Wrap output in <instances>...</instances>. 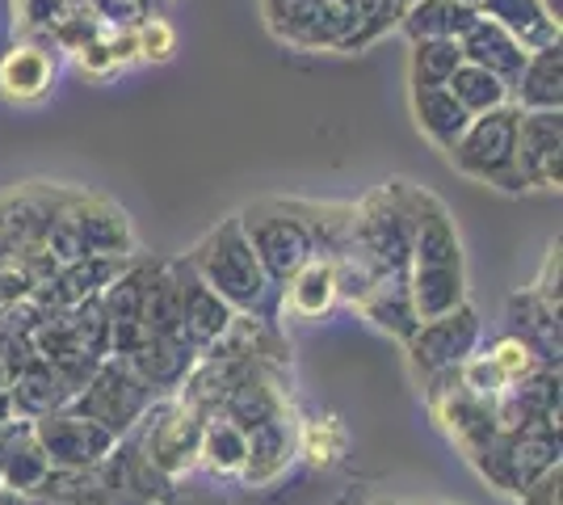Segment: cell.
<instances>
[{
  "label": "cell",
  "mask_w": 563,
  "mask_h": 505,
  "mask_svg": "<svg viewBox=\"0 0 563 505\" xmlns=\"http://www.w3.org/2000/svg\"><path fill=\"white\" fill-rule=\"evenodd\" d=\"M399 211L412 219V262H408V295L417 320L454 312L467 304V270H463V244L450 223L446 207L424 190H412L408 182L387 186Z\"/></svg>",
  "instance_id": "1"
},
{
  "label": "cell",
  "mask_w": 563,
  "mask_h": 505,
  "mask_svg": "<svg viewBox=\"0 0 563 505\" xmlns=\"http://www.w3.org/2000/svg\"><path fill=\"white\" fill-rule=\"evenodd\" d=\"M189 270L207 283V287L228 304V308H240V312H257L269 295V274L265 265L257 262L253 244L244 237L240 219H228L223 228H214L207 241L189 253Z\"/></svg>",
  "instance_id": "2"
},
{
  "label": "cell",
  "mask_w": 563,
  "mask_h": 505,
  "mask_svg": "<svg viewBox=\"0 0 563 505\" xmlns=\"http://www.w3.org/2000/svg\"><path fill=\"white\" fill-rule=\"evenodd\" d=\"M450 165L459 168L463 177H475L484 186L496 190H526L521 173H517V110L500 106L488 114H475L463 131V140L446 152Z\"/></svg>",
  "instance_id": "3"
},
{
  "label": "cell",
  "mask_w": 563,
  "mask_h": 505,
  "mask_svg": "<svg viewBox=\"0 0 563 505\" xmlns=\"http://www.w3.org/2000/svg\"><path fill=\"white\" fill-rule=\"evenodd\" d=\"M240 219L244 237L253 244L257 262L265 265L269 283H286L303 262L316 257V241H311V228H307L299 211L290 202H261L249 207Z\"/></svg>",
  "instance_id": "4"
},
{
  "label": "cell",
  "mask_w": 563,
  "mask_h": 505,
  "mask_svg": "<svg viewBox=\"0 0 563 505\" xmlns=\"http://www.w3.org/2000/svg\"><path fill=\"white\" fill-rule=\"evenodd\" d=\"M55 190H13L0 194V265H34L47 253V237L55 211H59Z\"/></svg>",
  "instance_id": "5"
},
{
  "label": "cell",
  "mask_w": 563,
  "mask_h": 505,
  "mask_svg": "<svg viewBox=\"0 0 563 505\" xmlns=\"http://www.w3.org/2000/svg\"><path fill=\"white\" fill-rule=\"evenodd\" d=\"M143 400H147V384L126 366V362H110L101 366L89 387L76 396V413L97 421L101 430H126L135 417L143 413Z\"/></svg>",
  "instance_id": "6"
},
{
  "label": "cell",
  "mask_w": 563,
  "mask_h": 505,
  "mask_svg": "<svg viewBox=\"0 0 563 505\" xmlns=\"http://www.w3.org/2000/svg\"><path fill=\"white\" fill-rule=\"evenodd\" d=\"M475 337H479L475 312L467 304H459L454 312L421 320L417 333L408 337V350H412V362L421 366L424 375H438V371H454V366H463L471 359Z\"/></svg>",
  "instance_id": "7"
},
{
  "label": "cell",
  "mask_w": 563,
  "mask_h": 505,
  "mask_svg": "<svg viewBox=\"0 0 563 505\" xmlns=\"http://www.w3.org/2000/svg\"><path fill=\"white\" fill-rule=\"evenodd\" d=\"M517 173L526 190H560V110H517Z\"/></svg>",
  "instance_id": "8"
},
{
  "label": "cell",
  "mask_w": 563,
  "mask_h": 505,
  "mask_svg": "<svg viewBox=\"0 0 563 505\" xmlns=\"http://www.w3.org/2000/svg\"><path fill=\"white\" fill-rule=\"evenodd\" d=\"M34 438H38L47 463H68V468L93 463L114 447V433L101 430L97 421L80 417V413H43L34 426Z\"/></svg>",
  "instance_id": "9"
},
{
  "label": "cell",
  "mask_w": 563,
  "mask_h": 505,
  "mask_svg": "<svg viewBox=\"0 0 563 505\" xmlns=\"http://www.w3.org/2000/svg\"><path fill=\"white\" fill-rule=\"evenodd\" d=\"M152 421V417H147ZM198 438H202V413H194L189 405H168L156 413L152 433H147V459L177 476L181 468H189L198 459Z\"/></svg>",
  "instance_id": "10"
},
{
  "label": "cell",
  "mask_w": 563,
  "mask_h": 505,
  "mask_svg": "<svg viewBox=\"0 0 563 505\" xmlns=\"http://www.w3.org/2000/svg\"><path fill=\"white\" fill-rule=\"evenodd\" d=\"M459 47H463V59H467V64L493 73L496 80H505V85H514L517 73H521V64H526V55H530L509 30H500V25L488 22V18H475V25L459 39Z\"/></svg>",
  "instance_id": "11"
},
{
  "label": "cell",
  "mask_w": 563,
  "mask_h": 505,
  "mask_svg": "<svg viewBox=\"0 0 563 505\" xmlns=\"http://www.w3.org/2000/svg\"><path fill=\"white\" fill-rule=\"evenodd\" d=\"M412 114H417L421 135L438 152H450L459 144L471 122V114L459 106V97L450 94L446 85H412Z\"/></svg>",
  "instance_id": "12"
},
{
  "label": "cell",
  "mask_w": 563,
  "mask_h": 505,
  "mask_svg": "<svg viewBox=\"0 0 563 505\" xmlns=\"http://www.w3.org/2000/svg\"><path fill=\"white\" fill-rule=\"evenodd\" d=\"M475 13L496 22L500 30H509L526 51L560 43V18H551L539 0H479Z\"/></svg>",
  "instance_id": "13"
},
{
  "label": "cell",
  "mask_w": 563,
  "mask_h": 505,
  "mask_svg": "<svg viewBox=\"0 0 563 505\" xmlns=\"http://www.w3.org/2000/svg\"><path fill=\"white\" fill-rule=\"evenodd\" d=\"M475 4L467 0H408L399 13V30L412 43H429V39H463L475 25Z\"/></svg>",
  "instance_id": "14"
},
{
  "label": "cell",
  "mask_w": 563,
  "mask_h": 505,
  "mask_svg": "<svg viewBox=\"0 0 563 505\" xmlns=\"http://www.w3.org/2000/svg\"><path fill=\"white\" fill-rule=\"evenodd\" d=\"M560 73H563L560 43L530 51L517 80L509 85V106L514 110H560V97H563Z\"/></svg>",
  "instance_id": "15"
},
{
  "label": "cell",
  "mask_w": 563,
  "mask_h": 505,
  "mask_svg": "<svg viewBox=\"0 0 563 505\" xmlns=\"http://www.w3.org/2000/svg\"><path fill=\"white\" fill-rule=\"evenodd\" d=\"M282 304L299 316H320L336 304V270L329 257L303 262L286 283H282Z\"/></svg>",
  "instance_id": "16"
},
{
  "label": "cell",
  "mask_w": 563,
  "mask_h": 505,
  "mask_svg": "<svg viewBox=\"0 0 563 505\" xmlns=\"http://www.w3.org/2000/svg\"><path fill=\"white\" fill-rule=\"evenodd\" d=\"M55 80V64L43 47H13L0 64V89L13 101H34L43 97Z\"/></svg>",
  "instance_id": "17"
},
{
  "label": "cell",
  "mask_w": 563,
  "mask_h": 505,
  "mask_svg": "<svg viewBox=\"0 0 563 505\" xmlns=\"http://www.w3.org/2000/svg\"><path fill=\"white\" fill-rule=\"evenodd\" d=\"M198 455L219 476L244 472V463H249V433L240 430L232 417H211L202 426V438H198Z\"/></svg>",
  "instance_id": "18"
},
{
  "label": "cell",
  "mask_w": 563,
  "mask_h": 505,
  "mask_svg": "<svg viewBox=\"0 0 563 505\" xmlns=\"http://www.w3.org/2000/svg\"><path fill=\"white\" fill-rule=\"evenodd\" d=\"M446 89L459 97V106L467 110L471 119L475 114H488V110H500V106H509V85L505 80H496L493 73H484V68H475V64H459L454 76L446 80Z\"/></svg>",
  "instance_id": "19"
},
{
  "label": "cell",
  "mask_w": 563,
  "mask_h": 505,
  "mask_svg": "<svg viewBox=\"0 0 563 505\" xmlns=\"http://www.w3.org/2000/svg\"><path fill=\"white\" fill-rule=\"evenodd\" d=\"M459 64H463V47L454 39L412 43V85H446Z\"/></svg>",
  "instance_id": "20"
},
{
  "label": "cell",
  "mask_w": 563,
  "mask_h": 505,
  "mask_svg": "<svg viewBox=\"0 0 563 505\" xmlns=\"http://www.w3.org/2000/svg\"><path fill=\"white\" fill-rule=\"evenodd\" d=\"M408 0H350L353 9V34H350V47H366L375 43L378 34H387L391 25H399V13H404Z\"/></svg>",
  "instance_id": "21"
},
{
  "label": "cell",
  "mask_w": 563,
  "mask_h": 505,
  "mask_svg": "<svg viewBox=\"0 0 563 505\" xmlns=\"http://www.w3.org/2000/svg\"><path fill=\"white\" fill-rule=\"evenodd\" d=\"M135 47L147 59H168V51H173V30H168V22L147 18V22L135 25Z\"/></svg>",
  "instance_id": "22"
},
{
  "label": "cell",
  "mask_w": 563,
  "mask_h": 505,
  "mask_svg": "<svg viewBox=\"0 0 563 505\" xmlns=\"http://www.w3.org/2000/svg\"><path fill=\"white\" fill-rule=\"evenodd\" d=\"M517 505H560V463L547 468V472L534 476L530 484H521Z\"/></svg>",
  "instance_id": "23"
},
{
  "label": "cell",
  "mask_w": 563,
  "mask_h": 505,
  "mask_svg": "<svg viewBox=\"0 0 563 505\" xmlns=\"http://www.w3.org/2000/svg\"><path fill=\"white\" fill-rule=\"evenodd\" d=\"M542 9H547V13H551V18H560V0H539Z\"/></svg>",
  "instance_id": "24"
},
{
  "label": "cell",
  "mask_w": 563,
  "mask_h": 505,
  "mask_svg": "<svg viewBox=\"0 0 563 505\" xmlns=\"http://www.w3.org/2000/svg\"><path fill=\"white\" fill-rule=\"evenodd\" d=\"M467 4H479V0H467Z\"/></svg>",
  "instance_id": "25"
}]
</instances>
